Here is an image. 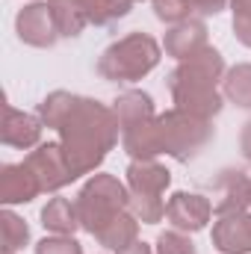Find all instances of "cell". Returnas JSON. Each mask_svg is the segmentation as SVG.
<instances>
[{
    "mask_svg": "<svg viewBox=\"0 0 251 254\" xmlns=\"http://www.w3.org/2000/svg\"><path fill=\"white\" fill-rule=\"evenodd\" d=\"M36 116L45 122V127L60 133V145L77 178L95 175L122 136V125L113 107L65 89L42 98Z\"/></svg>",
    "mask_w": 251,
    "mask_h": 254,
    "instance_id": "1",
    "label": "cell"
},
{
    "mask_svg": "<svg viewBox=\"0 0 251 254\" xmlns=\"http://www.w3.org/2000/svg\"><path fill=\"white\" fill-rule=\"evenodd\" d=\"M225 57L207 45L192 60H184L169 74V92L178 110H187L201 119H216L225 107L222 80H225Z\"/></svg>",
    "mask_w": 251,
    "mask_h": 254,
    "instance_id": "2",
    "label": "cell"
},
{
    "mask_svg": "<svg viewBox=\"0 0 251 254\" xmlns=\"http://www.w3.org/2000/svg\"><path fill=\"white\" fill-rule=\"evenodd\" d=\"M160 57H163L160 42L148 33L133 30L101 54L98 74L110 83H136L160 65Z\"/></svg>",
    "mask_w": 251,
    "mask_h": 254,
    "instance_id": "3",
    "label": "cell"
},
{
    "mask_svg": "<svg viewBox=\"0 0 251 254\" xmlns=\"http://www.w3.org/2000/svg\"><path fill=\"white\" fill-rule=\"evenodd\" d=\"M216 136L213 119H201L192 116L187 110H166L157 116V142H160V154H169L178 163L195 160Z\"/></svg>",
    "mask_w": 251,
    "mask_h": 254,
    "instance_id": "4",
    "label": "cell"
},
{
    "mask_svg": "<svg viewBox=\"0 0 251 254\" xmlns=\"http://www.w3.org/2000/svg\"><path fill=\"white\" fill-rule=\"evenodd\" d=\"M74 204H77L80 228L95 237V234H98L104 225H110L119 213L130 210V190H127V184H122L116 175L95 172V175L83 184V190L77 192Z\"/></svg>",
    "mask_w": 251,
    "mask_h": 254,
    "instance_id": "5",
    "label": "cell"
},
{
    "mask_svg": "<svg viewBox=\"0 0 251 254\" xmlns=\"http://www.w3.org/2000/svg\"><path fill=\"white\" fill-rule=\"evenodd\" d=\"M127 190H130V213L142 225H157L166 219L163 195L172 184V172L157 160H130L127 166Z\"/></svg>",
    "mask_w": 251,
    "mask_h": 254,
    "instance_id": "6",
    "label": "cell"
},
{
    "mask_svg": "<svg viewBox=\"0 0 251 254\" xmlns=\"http://www.w3.org/2000/svg\"><path fill=\"white\" fill-rule=\"evenodd\" d=\"M24 163L33 169V175L39 178L42 184V192H60L65 190L68 184L77 181V172L71 169L68 157H65L63 145L60 142H42L39 148H33Z\"/></svg>",
    "mask_w": 251,
    "mask_h": 254,
    "instance_id": "7",
    "label": "cell"
},
{
    "mask_svg": "<svg viewBox=\"0 0 251 254\" xmlns=\"http://www.w3.org/2000/svg\"><path fill=\"white\" fill-rule=\"evenodd\" d=\"M15 33L24 45L30 48H54L63 36L57 30V21H54V12L48 6V0H33L27 3L18 15H15Z\"/></svg>",
    "mask_w": 251,
    "mask_h": 254,
    "instance_id": "8",
    "label": "cell"
},
{
    "mask_svg": "<svg viewBox=\"0 0 251 254\" xmlns=\"http://www.w3.org/2000/svg\"><path fill=\"white\" fill-rule=\"evenodd\" d=\"M210 216H213V201L201 192H175L166 201V219L175 231L198 234L207 228Z\"/></svg>",
    "mask_w": 251,
    "mask_h": 254,
    "instance_id": "9",
    "label": "cell"
},
{
    "mask_svg": "<svg viewBox=\"0 0 251 254\" xmlns=\"http://www.w3.org/2000/svg\"><path fill=\"white\" fill-rule=\"evenodd\" d=\"M251 207V178L243 169H222L213 181V213L234 216Z\"/></svg>",
    "mask_w": 251,
    "mask_h": 254,
    "instance_id": "10",
    "label": "cell"
},
{
    "mask_svg": "<svg viewBox=\"0 0 251 254\" xmlns=\"http://www.w3.org/2000/svg\"><path fill=\"white\" fill-rule=\"evenodd\" d=\"M42 130L45 122L33 113H24V110H15V107H3V127H0V142L6 148H15V151H33L42 145Z\"/></svg>",
    "mask_w": 251,
    "mask_h": 254,
    "instance_id": "11",
    "label": "cell"
},
{
    "mask_svg": "<svg viewBox=\"0 0 251 254\" xmlns=\"http://www.w3.org/2000/svg\"><path fill=\"white\" fill-rule=\"evenodd\" d=\"M42 195V184L33 175L27 163H6L0 166V204L15 207V204H30Z\"/></svg>",
    "mask_w": 251,
    "mask_h": 254,
    "instance_id": "12",
    "label": "cell"
},
{
    "mask_svg": "<svg viewBox=\"0 0 251 254\" xmlns=\"http://www.w3.org/2000/svg\"><path fill=\"white\" fill-rule=\"evenodd\" d=\"M213 249L222 254H251V213L219 216L213 222Z\"/></svg>",
    "mask_w": 251,
    "mask_h": 254,
    "instance_id": "13",
    "label": "cell"
},
{
    "mask_svg": "<svg viewBox=\"0 0 251 254\" xmlns=\"http://www.w3.org/2000/svg\"><path fill=\"white\" fill-rule=\"evenodd\" d=\"M163 48L178 63L192 60L195 54H201L207 48V24L201 18H189V21H181V24L169 27L166 39H163Z\"/></svg>",
    "mask_w": 251,
    "mask_h": 254,
    "instance_id": "14",
    "label": "cell"
},
{
    "mask_svg": "<svg viewBox=\"0 0 251 254\" xmlns=\"http://www.w3.org/2000/svg\"><path fill=\"white\" fill-rule=\"evenodd\" d=\"M113 110H116V119H119L122 130L136 127V125H142V122H148V119L157 116L154 98L148 92H142V89H127V92H122L113 101Z\"/></svg>",
    "mask_w": 251,
    "mask_h": 254,
    "instance_id": "15",
    "label": "cell"
},
{
    "mask_svg": "<svg viewBox=\"0 0 251 254\" xmlns=\"http://www.w3.org/2000/svg\"><path fill=\"white\" fill-rule=\"evenodd\" d=\"M42 228L51 231V234H60V237H74L80 228V216H77V204L68 201V198H51L45 207H42Z\"/></svg>",
    "mask_w": 251,
    "mask_h": 254,
    "instance_id": "16",
    "label": "cell"
},
{
    "mask_svg": "<svg viewBox=\"0 0 251 254\" xmlns=\"http://www.w3.org/2000/svg\"><path fill=\"white\" fill-rule=\"evenodd\" d=\"M139 225H142V222H139L130 210H125V213H119L110 225H104V228L95 234V240H98L104 249H110V252L119 254L139 240Z\"/></svg>",
    "mask_w": 251,
    "mask_h": 254,
    "instance_id": "17",
    "label": "cell"
},
{
    "mask_svg": "<svg viewBox=\"0 0 251 254\" xmlns=\"http://www.w3.org/2000/svg\"><path fill=\"white\" fill-rule=\"evenodd\" d=\"M222 95L240 110H251V63H237L234 68L225 71Z\"/></svg>",
    "mask_w": 251,
    "mask_h": 254,
    "instance_id": "18",
    "label": "cell"
},
{
    "mask_svg": "<svg viewBox=\"0 0 251 254\" xmlns=\"http://www.w3.org/2000/svg\"><path fill=\"white\" fill-rule=\"evenodd\" d=\"M77 3H80L86 21L95 27H110V24L127 18L133 9V0H77Z\"/></svg>",
    "mask_w": 251,
    "mask_h": 254,
    "instance_id": "19",
    "label": "cell"
},
{
    "mask_svg": "<svg viewBox=\"0 0 251 254\" xmlns=\"http://www.w3.org/2000/svg\"><path fill=\"white\" fill-rule=\"evenodd\" d=\"M48 6L54 12L57 30H60L63 39H77L89 27V21H86V15H83V9H80L77 0H48Z\"/></svg>",
    "mask_w": 251,
    "mask_h": 254,
    "instance_id": "20",
    "label": "cell"
},
{
    "mask_svg": "<svg viewBox=\"0 0 251 254\" xmlns=\"http://www.w3.org/2000/svg\"><path fill=\"white\" fill-rule=\"evenodd\" d=\"M0 225H3V252H21L30 243V225L9 207L0 210Z\"/></svg>",
    "mask_w": 251,
    "mask_h": 254,
    "instance_id": "21",
    "label": "cell"
},
{
    "mask_svg": "<svg viewBox=\"0 0 251 254\" xmlns=\"http://www.w3.org/2000/svg\"><path fill=\"white\" fill-rule=\"evenodd\" d=\"M151 6H154V15L169 27H175L181 21H189L192 12H195L192 0H151Z\"/></svg>",
    "mask_w": 251,
    "mask_h": 254,
    "instance_id": "22",
    "label": "cell"
},
{
    "mask_svg": "<svg viewBox=\"0 0 251 254\" xmlns=\"http://www.w3.org/2000/svg\"><path fill=\"white\" fill-rule=\"evenodd\" d=\"M154 252L157 254H198V249H195V243L189 240V234L172 228V231H163V234L157 237Z\"/></svg>",
    "mask_w": 251,
    "mask_h": 254,
    "instance_id": "23",
    "label": "cell"
},
{
    "mask_svg": "<svg viewBox=\"0 0 251 254\" xmlns=\"http://www.w3.org/2000/svg\"><path fill=\"white\" fill-rule=\"evenodd\" d=\"M234 12V36L240 45L251 48V0H231Z\"/></svg>",
    "mask_w": 251,
    "mask_h": 254,
    "instance_id": "24",
    "label": "cell"
},
{
    "mask_svg": "<svg viewBox=\"0 0 251 254\" xmlns=\"http://www.w3.org/2000/svg\"><path fill=\"white\" fill-rule=\"evenodd\" d=\"M36 254H83V246L74 237L51 234V237H45V240L36 243Z\"/></svg>",
    "mask_w": 251,
    "mask_h": 254,
    "instance_id": "25",
    "label": "cell"
},
{
    "mask_svg": "<svg viewBox=\"0 0 251 254\" xmlns=\"http://www.w3.org/2000/svg\"><path fill=\"white\" fill-rule=\"evenodd\" d=\"M192 6L201 15H219V12H225L228 0H192Z\"/></svg>",
    "mask_w": 251,
    "mask_h": 254,
    "instance_id": "26",
    "label": "cell"
},
{
    "mask_svg": "<svg viewBox=\"0 0 251 254\" xmlns=\"http://www.w3.org/2000/svg\"><path fill=\"white\" fill-rule=\"evenodd\" d=\"M240 151H243L246 163H251V119L246 122V127H243V133H240Z\"/></svg>",
    "mask_w": 251,
    "mask_h": 254,
    "instance_id": "27",
    "label": "cell"
},
{
    "mask_svg": "<svg viewBox=\"0 0 251 254\" xmlns=\"http://www.w3.org/2000/svg\"><path fill=\"white\" fill-rule=\"evenodd\" d=\"M119 254H157V252H154V249H151L148 243H142V240H136L133 246H127L125 252H119Z\"/></svg>",
    "mask_w": 251,
    "mask_h": 254,
    "instance_id": "28",
    "label": "cell"
},
{
    "mask_svg": "<svg viewBox=\"0 0 251 254\" xmlns=\"http://www.w3.org/2000/svg\"><path fill=\"white\" fill-rule=\"evenodd\" d=\"M6 254H15V252H6Z\"/></svg>",
    "mask_w": 251,
    "mask_h": 254,
    "instance_id": "29",
    "label": "cell"
},
{
    "mask_svg": "<svg viewBox=\"0 0 251 254\" xmlns=\"http://www.w3.org/2000/svg\"><path fill=\"white\" fill-rule=\"evenodd\" d=\"M133 3H139V0H133Z\"/></svg>",
    "mask_w": 251,
    "mask_h": 254,
    "instance_id": "30",
    "label": "cell"
}]
</instances>
